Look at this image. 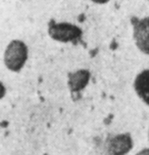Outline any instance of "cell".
Instances as JSON below:
<instances>
[{
  "instance_id": "cell-9",
  "label": "cell",
  "mask_w": 149,
  "mask_h": 155,
  "mask_svg": "<svg viewBox=\"0 0 149 155\" xmlns=\"http://www.w3.org/2000/svg\"><path fill=\"white\" fill-rule=\"evenodd\" d=\"M91 1L94 2L96 4H105L109 1V0H91Z\"/></svg>"
},
{
  "instance_id": "cell-3",
  "label": "cell",
  "mask_w": 149,
  "mask_h": 155,
  "mask_svg": "<svg viewBox=\"0 0 149 155\" xmlns=\"http://www.w3.org/2000/svg\"><path fill=\"white\" fill-rule=\"evenodd\" d=\"M133 38L137 48L144 54L149 55V16L144 18H132Z\"/></svg>"
},
{
  "instance_id": "cell-6",
  "label": "cell",
  "mask_w": 149,
  "mask_h": 155,
  "mask_svg": "<svg viewBox=\"0 0 149 155\" xmlns=\"http://www.w3.org/2000/svg\"><path fill=\"white\" fill-rule=\"evenodd\" d=\"M134 89L138 97L149 106V70H144L137 74L134 82Z\"/></svg>"
},
{
  "instance_id": "cell-5",
  "label": "cell",
  "mask_w": 149,
  "mask_h": 155,
  "mask_svg": "<svg viewBox=\"0 0 149 155\" xmlns=\"http://www.w3.org/2000/svg\"><path fill=\"white\" fill-rule=\"evenodd\" d=\"M91 74L89 70H78L68 74V85L71 94H78L88 85Z\"/></svg>"
},
{
  "instance_id": "cell-4",
  "label": "cell",
  "mask_w": 149,
  "mask_h": 155,
  "mask_svg": "<svg viewBox=\"0 0 149 155\" xmlns=\"http://www.w3.org/2000/svg\"><path fill=\"white\" fill-rule=\"evenodd\" d=\"M133 148V139L128 133L111 137L107 142V151L110 155H126Z\"/></svg>"
},
{
  "instance_id": "cell-2",
  "label": "cell",
  "mask_w": 149,
  "mask_h": 155,
  "mask_svg": "<svg viewBox=\"0 0 149 155\" xmlns=\"http://www.w3.org/2000/svg\"><path fill=\"white\" fill-rule=\"evenodd\" d=\"M48 35L51 39L61 43H78L83 35L78 26L67 21L56 23L51 19L48 24Z\"/></svg>"
},
{
  "instance_id": "cell-8",
  "label": "cell",
  "mask_w": 149,
  "mask_h": 155,
  "mask_svg": "<svg viewBox=\"0 0 149 155\" xmlns=\"http://www.w3.org/2000/svg\"><path fill=\"white\" fill-rule=\"evenodd\" d=\"M136 155H149V148H145L143 150L139 151Z\"/></svg>"
},
{
  "instance_id": "cell-1",
  "label": "cell",
  "mask_w": 149,
  "mask_h": 155,
  "mask_svg": "<svg viewBox=\"0 0 149 155\" xmlns=\"http://www.w3.org/2000/svg\"><path fill=\"white\" fill-rule=\"evenodd\" d=\"M29 50L26 43L21 40H12L7 45L4 52V64L9 71L18 73L28 60Z\"/></svg>"
},
{
  "instance_id": "cell-7",
  "label": "cell",
  "mask_w": 149,
  "mask_h": 155,
  "mask_svg": "<svg viewBox=\"0 0 149 155\" xmlns=\"http://www.w3.org/2000/svg\"><path fill=\"white\" fill-rule=\"evenodd\" d=\"M6 94V89H5V86L3 85V83L0 82V99H2Z\"/></svg>"
},
{
  "instance_id": "cell-10",
  "label": "cell",
  "mask_w": 149,
  "mask_h": 155,
  "mask_svg": "<svg viewBox=\"0 0 149 155\" xmlns=\"http://www.w3.org/2000/svg\"><path fill=\"white\" fill-rule=\"evenodd\" d=\"M148 139H149V131H148Z\"/></svg>"
}]
</instances>
